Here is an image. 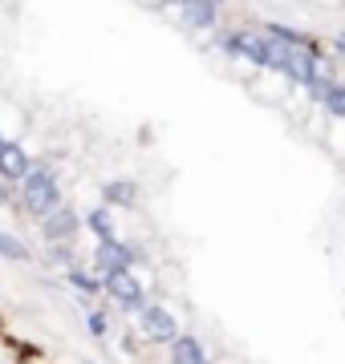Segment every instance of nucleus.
I'll return each mask as SVG.
<instances>
[{
  "instance_id": "nucleus-1",
  "label": "nucleus",
  "mask_w": 345,
  "mask_h": 364,
  "mask_svg": "<svg viewBox=\"0 0 345 364\" xmlns=\"http://www.w3.org/2000/svg\"><path fill=\"white\" fill-rule=\"evenodd\" d=\"M57 198H61V191H57L53 170H45V166L29 170V174H25V207L45 219V215H53V210H57Z\"/></svg>"
},
{
  "instance_id": "nucleus-2",
  "label": "nucleus",
  "mask_w": 345,
  "mask_h": 364,
  "mask_svg": "<svg viewBox=\"0 0 345 364\" xmlns=\"http://www.w3.org/2000/svg\"><path fill=\"white\" fill-rule=\"evenodd\" d=\"M224 53H236V57H248L252 65L272 69V61H277V41H268L264 33H232V37H224Z\"/></svg>"
},
{
  "instance_id": "nucleus-3",
  "label": "nucleus",
  "mask_w": 345,
  "mask_h": 364,
  "mask_svg": "<svg viewBox=\"0 0 345 364\" xmlns=\"http://www.w3.org/2000/svg\"><path fill=\"white\" fill-rule=\"evenodd\" d=\"M102 291L110 299H118L126 312H143L146 308V291H143V279H134L130 272H114L102 279Z\"/></svg>"
},
{
  "instance_id": "nucleus-4",
  "label": "nucleus",
  "mask_w": 345,
  "mask_h": 364,
  "mask_svg": "<svg viewBox=\"0 0 345 364\" xmlns=\"http://www.w3.org/2000/svg\"><path fill=\"white\" fill-rule=\"evenodd\" d=\"M138 259L130 251V243H122V239H102L98 247H93V267L102 275H114V272H130V263Z\"/></svg>"
},
{
  "instance_id": "nucleus-5",
  "label": "nucleus",
  "mask_w": 345,
  "mask_h": 364,
  "mask_svg": "<svg viewBox=\"0 0 345 364\" xmlns=\"http://www.w3.org/2000/svg\"><path fill=\"white\" fill-rule=\"evenodd\" d=\"M138 320H143V332L155 344H175L179 340V324H175V316L163 304H146L143 312H138Z\"/></svg>"
},
{
  "instance_id": "nucleus-6",
  "label": "nucleus",
  "mask_w": 345,
  "mask_h": 364,
  "mask_svg": "<svg viewBox=\"0 0 345 364\" xmlns=\"http://www.w3.org/2000/svg\"><path fill=\"white\" fill-rule=\"evenodd\" d=\"M78 227H81V219L69 207H57L53 215H45V219H41V231H45L49 243H69V239L78 235Z\"/></svg>"
},
{
  "instance_id": "nucleus-7",
  "label": "nucleus",
  "mask_w": 345,
  "mask_h": 364,
  "mask_svg": "<svg viewBox=\"0 0 345 364\" xmlns=\"http://www.w3.org/2000/svg\"><path fill=\"white\" fill-rule=\"evenodd\" d=\"M29 170H33V162H29L25 146L21 142H4V138H0V178L16 182V178H25Z\"/></svg>"
},
{
  "instance_id": "nucleus-8",
  "label": "nucleus",
  "mask_w": 345,
  "mask_h": 364,
  "mask_svg": "<svg viewBox=\"0 0 345 364\" xmlns=\"http://www.w3.org/2000/svg\"><path fill=\"white\" fill-rule=\"evenodd\" d=\"M183 21L191 28H212L215 25V0H183Z\"/></svg>"
},
{
  "instance_id": "nucleus-9",
  "label": "nucleus",
  "mask_w": 345,
  "mask_h": 364,
  "mask_svg": "<svg viewBox=\"0 0 345 364\" xmlns=\"http://www.w3.org/2000/svg\"><path fill=\"white\" fill-rule=\"evenodd\" d=\"M171 364H207V352L195 336H179L171 344Z\"/></svg>"
},
{
  "instance_id": "nucleus-10",
  "label": "nucleus",
  "mask_w": 345,
  "mask_h": 364,
  "mask_svg": "<svg viewBox=\"0 0 345 364\" xmlns=\"http://www.w3.org/2000/svg\"><path fill=\"white\" fill-rule=\"evenodd\" d=\"M102 198H106V203H114V207H134L138 186H134V182H126V178H114V182H106Z\"/></svg>"
},
{
  "instance_id": "nucleus-11",
  "label": "nucleus",
  "mask_w": 345,
  "mask_h": 364,
  "mask_svg": "<svg viewBox=\"0 0 345 364\" xmlns=\"http://www.w3.org/2000/svg\"><path fill=\"white\" fill-rule=\"evenodd\" d=\"M81 223H86L93 235H98V243H102V239H114V219H110V210H106V207L90 210V215H86Z\"/></svg>"
},
{
  "instance_id": "nucleus-12",
  "label": "nucleus",
  "mask_w": 345,
  "mask_h": 364,
  "mask_svg": "<svg viewBox=\"0 0 345 364\" xmlns=\"http://www.w3.org/2000/svg\"><path fill=\"white\" fill-rule=\"evenodd\" d=\"M0 255H4V259H13V263H25L29 259V247L16 239V235L0 231Z\"/></svg>"
},
{
  "instance_id": "nucleus-13",
  "label": "nucleus",
  "mask_w": 345,
  "mask_h": 364,
  "mask_svg": "<svg viewBox=\"0 0 345 364\" xmlns=\"http://www.w3.org/2000/svg\"><path fill=\"white\" fill-rule=\"evenodd\" d=\"M325 109H329L333 117H345V85H329V93H325Z\"/></svg>"
},
{
  "instance_id": "nucleus-14",
  "label": "nucleus",
  "mask_w": 345,
  "mask_h": 364,
  "mask_svg": "<svg viewBox=\"0 0 345 364\" xmlns=\"http://www.w3.org/2000/svg\"><path fill=\"white\" fill-rule=\"evenodd\" d=\"M66 279H69L73 287H78V291H86V296H93V291L102 287V279H93V275H86V272H69Z\"/></svg>"
},
{
  "instance_id": "nucleus-15",
  "label": "nucleus",
  "mask_w": 345,
  "mask_h": 364,
  "mask_svg": "<svg viewBox=\"0 0 345 364\" xmlns=\"http://www.w3.org/2000/svg\"><path fill=\"white\" fill-rule=\"evenodd\" d=\"M86 324H90L93 336H106V312H90L86 316Z\"/></svg>"
},
{
  "instance_id": "nucleus-16",
  "label": "nucleus",
  "mask_w": 345,
  "mask_h": 364,
  "mask_svg": "<svg viewBox=\"0 0 345 364\" xmlns=\"http://www.w3.org/2000/svg\"><path fill=\"white\" fill-rule=\"evenodd\" d=\"M337 49H341V53H345V33H341V37H337Z\"/></svg>"
},
{
  "instance_id": "nucleus-17",
  "label": "nucleus",
  "mask_w": 345,
  "mask_h": 364,
  "mask_svg": "<svg viewBox=\"0 0 345 364\" xmlns=\"http://www.w3.org/2000/svg\"><path fill=\"white\" fill-rule=\"evenodd\" d=\"M0 203H4V186H0Z\"/></svg>"
},
{
  "instance_id": "nucleus-18",
  "label": "nucleus",
  "mask_w": 345,
  "mask_h": 364,
  "mask_svg": "<svg viewBox=\"0 0 345 364\" xmlns=\"http://www.w3.org/2000/svg\"><path fill=\"white\" fill-rule=\"evenodd\" d=\"M167 4H183V0H167Z\"/></svg>"
},
{
  "instance_id": "nucleus-19",
  "label": "nucleus",
  "mask_w": 345,
  "mask_h": 364,
  "mask_svg": "<svg viewBox=\"0 0 345 364\" xmlns=\"http://www.w3.org/2000/svg\"><path fill=\"white\" fill-rule=\"evenodd\" d=\"M215 4H220V0H215Z\"/></svg>"
}]
</instances>
